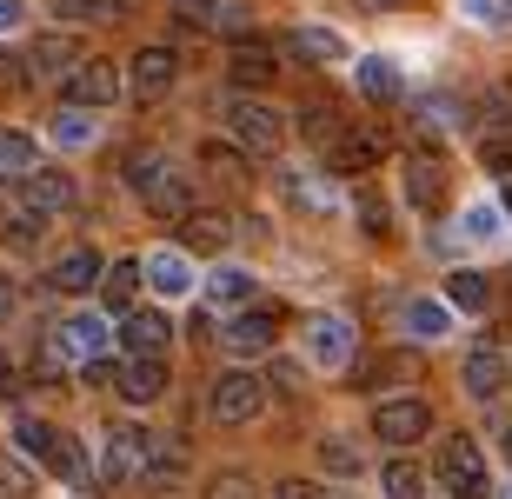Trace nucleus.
Wrapping results in <instances>:
<instances>
[{"instance_id":"obj_1","label":"nucleus","mask_w":512,"mask_h":499,"mask_svg":"<svg viewBox=\"0 0 512 499\" xmlns=\"http://www.w3.org/2000/svg\"><path fill=\"white\" fill-rule=\"evenodd\" d=\"M227 127H233V147H240L247 160H273V154H280V140H286V120L273 114V107H253V100L233 107Z\"/></svg>"},{"instance_id":"obj_2","label":"nucleus","mask_w":512,"mask_h":499,"mask_svg":"<svg viewBox=\"0 0 512 499\" xmlns=\"http://www.w3.org/2000/svg\"><path fill=\"white\" fill-rule=\"evenodd\" d=\"M446 180H453V167H446L439 147H413L406 167H399V187H406V200H413L419 213H433L439 200H446Z\"/></svg>"},{"instance_id":"obj_3","label":"nucleus","mask_w":512,"mask_h":499,"mask_svg":"<svg viewBox=\"0 0 512 499\" xmlns=\"http://www.w3.org/2000/svg\"><path fill=\"white\" fill-rule=\"evenodd\" d=\"M373 433H380L386 446H399V453H406V446H419L426 433H433V406L413 400V393H399V400H386L380 413H373Z\"/></svg>"},{"instance_id":"obj_4","label":"nucleus","mask_w":512,"mask_h":499,"mask_svg":"<svg viewBox=\"0 0 512 499\" xmlns=\"http://www.w3.org/2000/svg\"><path fill=\"white\" fill-rule=\"evenodd\" d=\"M60 100H67V107H94V114L114 107L120 100V67L114 60H80L74 74L60 80Z\"/></svg>"},{"instance_id":"obj_5","label":"nucleus","mask_w":512,"mask_h":499,"mask_svg":"<svg viewBox=\"0 0 512 499\" xmlns=\"http://www.w3.org/2000/svg\"><path fill=\"white\" fill-rule=\"evenodd\" d=\"M20 200H27V213L54 220V213H67L80 200V187H74V173H60V167H27L20 173Z\"/></svg>"},{"instance_id":"obj_6","label":"nucleus","mask_w":512,"mask_h":499,"mask_svg":"<svg viewBox=\"0 0 512 499\" xmlns=\"http://www.w3.org/2000/svg\"><path fill=\"white\" fill-rule=\"evenodd\" d=\"M213 420H227V426H247L253 413H266V386L253 380V373H220L213 380Z\"/></svg>"},{"instance_id":"obj_7","label":"nucleus","mask_w":512,"mask_h":499,"mask_svg":"<svg viewBox=\"0 0 512 499\" xmlns=\"http://www.w3.org/2000/svg\"><path fill=\"white\" fill-rule=\"evenodd\" d=\"M386 160V134L380 127H346L333 147H326V167L333 173H366V167H380Z\"/></svg>"},{"instance_id":"obj_8","label":"nucleus","mask_w":512,"mask_h":499,"mask_svg":"<svg viewBox=\"0 0 512 499\" xmlns=\"http://www.w3.org/2000/svg\"><path fill=\"white\" fill-rule=\"evenodd\" d=\"M173 80H180V54H173V47H140V54H133V67H127V87L140 100H160Z\"/></svg>"},{"instance_id":"obj_9","label":"nucleus","mask_w":512,"mask_h":499,"mask_svg":"<svg viewBox=\"0 0 512 499\" xmlns=\"http://www.w3.org/2000/svg\"><path fill=\"white\" fill-rule=\"evenodd\" d=\"M167 340H173V327H167V313H160V307H133L127 320H120V346H127L133 360H160Z\"/></svg>"},{"instance_id":"obj_10","label":"nucleus","mask_w":512,"mask_h":499,"mask_svg":"<svg viewBox=\"0 0 512 499\" xmlns=\"http://www.w3.org/2000/svg\"><path fill=\"white\" fill-rule=\"evenodd\" d=\"M459 380H466V393H473V400H499V393H506V380H512V360L499 353V346H473V353H466V366H459Z\"/></svg>"},{"instance_id":"obj_11","label":"nucleus","mask_w":512,"mask_h":499,"mask_svg":"<svg viewBox=\"0 0 512 499\" xmlns=\"http://www.w3.org/2000/svg\"><path fill=\"white\" fill-rule=\"evenodd\" d=\"M140 200H147V213H153V220H187V213L200 207L193 180H187V173H173V167H160V180H153V187L140 193Z\"/></svg>"},{"instance_id":"obj_12","label":"nucleus","mask_w":512,"mask_h":499,"mask_svg":"<svg viewBox=\"0 0 512 499\" xmlns=\"http://www.w3.org/2000/svg\"><path fill=\"white\" fill-rule=\"evenodd\" d=\"M147 440L153 433H140V426H114V433H107V466H100V473H107V480H140V473H147Z\"/></svg>"},{"instance_id":"obj_13","label":"nucleus","mask_w":512,"mask_h":499,"mask_svg":"<svg viewBox=\"0 0 512 499\" xmlns=\"http://www.w3.org/2000/svg\"><path fill=\"white\" fill-rule=\"evenodd\" d=\"M100 273H107V260H100L94 247H74V253H60L54 267H47V287L54 293H87Z\"/></svg>"},{"instance_id":"obj_14","label":"nucleus","mask_w":512,"mask_h":499,"mask_svg":"<svg viewBox=\"0 0 512 499\" xmlns=\"http://www.w3.org/2000/svg\"><path fill=\"white\" fill-rule=\"evenodd\" d=\"M233 240V220L227 213H213V207H193L187 220H180V247L187 253H220Z\"/></svg>"},{"instance_id":"obj_15","label":"nucleus","mask_w":512,"mask_h":499,"mask_svg":"<svg viewBox=\"0 0 512 499\" xmlns=\"http://www.w3.org/2000/svg\"><path fill=\"white\" fill-rule=\"evenodd\" d=\"M273 333H280V313L273 307H260V313H233L227 320V346L233 353H266V346H273Z\"/></svg>"},{"instance_id":"obj_16","label":"nucleus","mask_w":512,"mask_h":499,"mask_svg":"<svg viewBox=\"0 0 512 499\" xmlns=\"http://www.w3.org/2000/svg\"><path fill=\"white\" fill-rule=\"evenodd\" d=\"M120 400H133V406H147V400H160L167 393V360H120Z\"/></svg>"},{"instance_id":"obj_17","label":"nucleus","mask_w":512,"mask_h":499,"mask_svg":"<svg viewBox=\"0 0 512 499\" xmlns=\"http://www.w3.org/2000/svg\"><path fill=\"white\" fill-rule=\"evenodd\" d=\"M273 74H280V60L266 54L260 40H240V47L227 54V80L233 87H273Z\"/></svg>"},{"instance_id":"obj_18","label":"nucleus","mask_w":512,"mask_h":499,"mask_svg":"<svg viewBox=\"0 0 512 499\" xmlns=\"http://www.w3.org/2000/svg\"><path fill=\"white\" fill-rule=\"evenodd\" d=\"M306 360L346 366V360H353V333H346L340 320H306Z\"/></svg>"},{"instance_id":"obj_19","label":"nucleus","mask_w":512,"mask_h":499,"mask_svg":"<svg viewBox=\"0 0 512 499\" xmlns=\"http://www.w3.org/2000/svg\"><path fill=\"white\" fill-rule=\"evenodd\" d=\"M200 300H207V307H247V300H253V273L213 267L207 280H200Z\"/></svg>"},{"instance_id":"obj_20","label":"nucleus","mask_w":512,"mask_h":499,"mask_svg":"<svg viewBox=\"0 0 512 499\" xmlns=\"http://www.w3.org/2000/svg\"><path fill=\"white\" fill-rule=\"evenodd\" d=\"M107 340H114V333H107V320H94V313H74V320H67V333H60V346H67L80 366L100 360V353H107Z\"/></svg>"},{"instance_id":"obj_21","label":"nucleus","mask_w":512,"mask_h":499,"mask_svg":"<svg viewBox=\"0 0 512 499\" xmlns=\"http://www.w3.org/2000/svg\"><path fill=\"white\" fill-rule=\"evenodd\" d=\"M439 473L453 486H473V480H486V460H479V446L466 440V433H453V440L439 446Z\"/></svg>"},{"instance_id":"obj_22","label":"nucleus","mask_w":512,"mask_h":499,"mask_svg":"<svg viewBox=\"0 0 512 499\" xmlns=\"http://www.w3.org/2000/svg\"><path fill=\"white\" fill-rule=\"evenodd\" d=\"M286 54L293 60H340L346 47H340V34H333V27H293V34H286Z\"/></svg>"},{"instance_id":"obj_23","label":"nucleus","mask_w":512,"mask_h":499,"mask_svg":"<svg viewBox=\"0 0 512 499\" xmlns=\"http://www.w3.org/2000/svg\"><path fill=\"white\" fill-rule=\"evenodd\" d=\"M360 94L373 100V107H393V100H406V87H399V67H393V60H360Z\"/></svg>"},{"instance_id":"obj_24","label":"nucleus","mask_w":512,"mask_h":499,"mask_svg":"<svg viewBox=\"0 0 512 499\" xmlns=\"http://www.w3.org/2000/svg\"><path fill=\"white\" fill-rule=\"evenodd\" d=\"M47 473L67 480V486H80L87 480V446H80L74 433H54V446H47Z\"/></svg>"},{"instance_id":"obj_25","label":"nucleus","mask_w":512,"mask_h":499,"mask_svg":"<svg viewBox=\"0 0 512 499\" xmlns=\"http://www.w3.org/2000/svg\"><path fill=\"white\" fill-rule=\"evenodd\" d=\"M293 134H300L306 147H320V154H326V147H333V140L346 134V120L333 114V107H300V120H293Z\"/></svg>"},{"instance_id":"obj_26","label":"nucleus","mask_w":512,"mask_h":499,"mask_svg":"<svg viewBox=\"0 0 512 499\" xmlns=\"http://www.w3.org/2000/svg\"><path fill=\"white\" fill-rule=\"evenodd\" d=\"M446 307L486 313V307H493V280H486V273H466V267H459L453 280H446Z\"/></svg>"},{"instance_id":"obj_27","label":"nucleus","mask_w":512,"mask_h":499,"mask_svg":"<svg viewBox=\"0 0 512 499\" xmlns=\"http://www.w3.org/2000/svg\"><path fill=\"white\" fill-rule=\"evenodd\" d=\"M140 273H147V280H153V287H160V293H167V300H180V293L193 287V267H187V260H180V253H153V260H147V267H140Z\"/></svg>"},{"instance_id":"obj_28","label":"nucleus","mask_w":512,"mask_h":499,"mask_svg":"<svg viewBox=\"0 0 512 499\" xmlns=\"http://www.w3.org/2000/svg\"><path fill=\"white\" fill-rule=\"evenodd\" d=\"M399 320H406V333H413V340H446V327H453V313L439 307V300H413Z\"/></svg>"},{"instance_id":"obj_29","label":"nucleus","mask_w":512,"mask_h":499,"mask_svg":"<svg viewBox=\"0 0 512 499\" xmlns=\"http://www.w3.org/2000/svg\"><path fill=\"white\" fill-rule=\"evenodd\" d=\"M67 60H74V40H67V34H40L34 54H27V74H60Z\"/></svg>"},{"instance_id":"obj_30","label":"nucleus","mask_w":512,"mask_h":499,"mask_svg":"<svg viewBox=\"0 0 512 499\" xmlns=\"http://www.w3.org/2000/svg\"><path fill=\"white\" fill-rule=\"evenodd\" d=\"M147 466H153V480H187V446L180 440H147Z\"/></svg>"},{"instance_id":"obj_31","label":"nucleus","mask_w":512,"mask_h":499,"mask_svg":"<svg viewBox=\"0 0 512 499\" xmlns=\"http://www.w3.org/2000/svg\"><path fill=\"white\" fill-rule=\"evenodd\" d=\"M320 466L333 473V480H353L366 460H360V446H353V440H340V433H333V440H320Z\"/></svg>"},{"instance_id":"obj_32","label":"nucleus","mask_w":512,"mask_h":499,"mask_svg":"<svg viewBox=\"0 0 512 499\" xmlns=\"http://www.w3.org/2000/svg\"><path fill=\"white\" fill-rule=\"evenodd\" d=\"M160 167H167V160H160V147H133V154L120 160V173H127V187H133V193H147L153 180H160Z\"/></svg>"},{"instance_id":"obj_33","label":"nucleus","mask_w":512,"mask_h":499,"mask_svg":"<svg viewBox=\"0 0 512 499\" xmlns=\"http://www.w3.org/2000/svg\"><path fill=\"white\" fill-rule=\"evenodd\" d=\"M419 493H426V473H419L406 453H399V460H386V499H419Z\"/></svg>"},{"instance_id":"obj_34","label":"nucleus","mask_w":512,"mask_h":499,"mask_svg":"<svg viewBox=\"0 0 512 499\" xmlns=\"http://www.w3.org/2000/svg\"><path fill=\"white\" fill-rule=\"evenodd\" d=\"M54 14L60 20H94V27H100V20L127 14V0H54Z\"/></svg>"},{"instance_id":"obj_35","label":"nucleus","mask_w":512,"mask_h":499,"mask_svg":"<svg viewBox=\"0 0 512 499\" xmlns=\"http://www.w3.org/2000/svg\"><path fill=\"white\" fill-rule=\"evenodd\" d=\"M100 287H107V300H114V307H127L133 293H140V260H114V267L100 273Z\"/></svg>"},{"instance_id":"obj_36","label":"nucleus","mask_w":512,"mask_h":499,"mask_svg":"<svg viewBox=\"0 0 512 499\" xmlns=\"http://www.w3.org/2000/svg\"><path fill=\"white\" fill-rule=\"evenodd\" d=\"M40 227H47L40 213H20V220H7V227H0V240H7L14 253H34L40 247Z\"/></svg>"},{"instance_id":"obj_37","label":"nucleus","mask_w":512,"mask_h":499,"mask_svg":"<svg viewBox=\"0 0 512 499\" xmlns=\"http://www.w3.org/2000/svg\"><path fill=\"white\" fill-rule=\"evenodd\" d=\"M353 207H360V227L373 233V240H386V233H393V213H386V200H380V193H360Z\"/></svg>"},{"instance_id":"obj_38","label":"nucleus","mask_w":512,"mask_h":499,"mask_svg":"<svg viewBox=\"0 0 512 499\" xmlns=\"http://www.w3.org/2000/svg\"><path fill=\"white\" fill-rule=\"evenodd\" d=\"M0 167L27 173V167H34V140H27V134H0Z\"/></svg>"},{"instance_id":"obj_39","label":"nucleus","mask_w":512,"mask_h":499,"mask_svg":"<svg viewBox=\"0 0 512 499\" xmlns=\"http://www.w3.org/2000/svg\"><path fill=\"white\" fill-rule=\"evenodd\" d=\"M54 140H60V147H87V140H94V120L74 107V114H60V120H54Z\"/></svg>"},{"instance_id":"obj_40","label":"nucleus","mask_w":512,"mask_h":499,"mask_svg":"<svg viewBox=\"0 0 512 499\" xmlns=\"http://www.w3.org/2000/svg\"><path fill=\"white\" fill-rule=\"evenodd\" d=\"M14 440H20V453H34V460H47V446H54V426L20 420V426H14Z\"/></svg>"},{"instance_id":"obj_41","label":"nucleus","mask_w":512,"mask_h":499,"mask_svg":"<svg viewBox=\"0 0 512 499\" xmlns=\"http://www.w3.org/2000/svg\"><path fill=\"white\" fill-rule=\"evenodd\" d=\"M207 499H260V493H253L247 473H213V480H207Z\"/></svg>"},{"instance_id":"obj_42","label":"nucleus","mask_w":512,"mask_h":499,"mask_svg":"<svg viewBox=\"0 0 512 499\" xmlns=\"http://www.w3.org/2000/svg\"><path fill=\"white\" fill-rule=\"evenodd\" d=\"M173 14L187 27H220V0H173Z\"/></svg>"},{"instance_id":"obj_43","label":"nucleus","mask_w":512,"mask_h":499,"mask_svg":"<svg viewBox=\"0 0 512 499\" xmlns=\"http://www.w3.org/2000/svg\"><path fill=\"white\" fill-rule=\"evenodd\" d=\"M27 80H34V74H27V60L0 54V94H27Z\"/></svg>"},{"instance_id":"obj_44","label":"nucleus","mask_w":512,"mask_h":499,"mask_svg":"<svg viewBox=\"0 0 512 499\" xmlns=\"http://www.w3.org/2000/svg\"><path fill=\"white\" fill-rule=\"evenodd\" d=\"M273 499H320V486H313V480H280Z\"/></svg>"},{"instance_id":"obj_45","label":"nucleus","mask_w":512,"mask_h":499,"mask_svg":"<svg viewBox=\"0 0 512 499\" xmlns=\"http://www.w3.org/2000/svg\"><path fill=\"white\" fill-rule=\"evenodd\" d=\"M493 227H499V220H493L486 207H473V213H466V233H473V240H493Z\"/></svg>"},{"instance_id":"obj_46","label":"nucleus","mask_w":512,"mask_h":499,"mask_svg":"<svg viewBox=\"0 0 512 499\" xmlns=\"http://www.w3.org/2000/svg\"><path fill=\"white\" fill-rule=\"evenodd\" d=\"M273 386H280V393H300V366H293V360H273Z\"/></svg>"},{"instance_id":"obj_47","label":"nucleus","mask_w":512,"mask_h":499,"mask_svg":"<svg viewBox=\"0 0 512 499\" xmlns=\"http://www.w3.org/2000/svg\"><path fill=\"white\" fill-rule=\"evenodd\" d=\"M0 486H7V493H27V473H20L14 460H0Z\"/></svg>"},{"instance_id":"obj_48","label":"nucleus","mask_w":512,"mask_h":499,"mask_svg":"<svg viewBox=\"0 0 512 499\" xmlns=\"http://www.w3.org/2000/svg\"><path fill=\"white\" fill-rule=\"evenodd\" d=\"M20 20H27V14H20V0H0V34H14Z\"/></svg>"},{"instance_id":"obj_49","label":"nucleus","mask_w":512,"mask_h":499,"mask_svg":"<svg viewBox=\"0 0 512 499\" xmlns=\"http://www.w3.org/2000/svg\"><path fill=\"white\" fill-rule=\"evenodd\" d=\"M453 493H459V499H493V486H486V480H473V486H453Z\"/></svg>"},{"instance_id":"obj_50","label":"nucleus","mask_w":512,"mask_h":499,"mask_svg":"<svg viewBox=\"0 0 512 499\" xmlns=\"http://www.w3.org/2000/svg\"><path fill=\"white\" fill-rule=\"evenodd\" d=\"M14 393V366H7V353H0V400Z\"/></svg>"},{"instance_id":"obj_51","label":"nucleus","mask_w":512,"mask_h":499,"mask_svg":"<svg viewBox=\"0 0 512 499\" xmlns=\"http://www.w3.org/2000/svg\"><path fill=\"white\" fill-rule=\"evenodd\" d=\"M473 14L479 20H499V0H473Z\"/></svg>"},{"instance_id":"obj_52","label":"nucleus","mask_w":512,"mask_h":499,"mask_svg":"<svg viewBox=\"0 0 512 499\" xmlns=\"http://www.w3.org/2000/svg\"><path fill=\"white\" fill-rule=\"evenodd\" d=\"M7 313H14V287H7V280H0V320H7Z\"/></svg>"},{"instance_id":"obj_53","label":"nucleus","mask_w":512,"mask_h":499,"mask_svg":"<svg viewBox=\"0 0 512 499\" xmlns=\"http://www.w3.org/2000/svg\"><path fill=\"white\" fill-rule=\"evenodd\" d=\"M360 7H373V14H386V7H406V0H360Z\"/></svg>"},{"instance_id":"obj_54","label":"nucleus","mask_w":512,"mask_h":499,"mask_svg":"<svg viewBox=\"0 0 512 499\" xmlns=\"http://www.w3.org/2000/svg\"><path fill=\"white\" fill-rule=\"evenodd\" d=\"M506 460H512V426H506Z\"/></svg>"},{"instance_id":"obj_55","label":"nucleus","mask_w":512,"mask_h":499,"mask_svg":"<svg viewBox=\"0 0 512 499\" xmlns=\"http://www.w3.org/2000/svg\"><path fill=\"white\" fill-rule=\"evenodd\" d=\"M506 213H512V187H506Z\"/></svg>"}]
</instances>
